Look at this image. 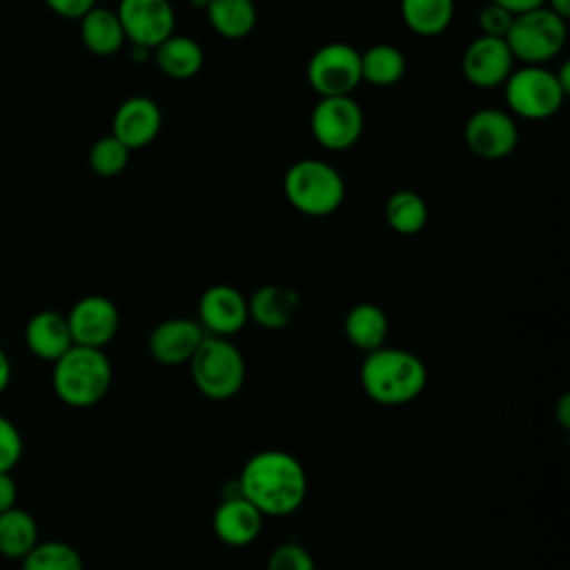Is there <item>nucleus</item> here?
Segmentation results:
<instances>
[{
    "label": "nucleus",
    "instance_id": "25",
    "mask_svg": "<svg viewBox=\"0 0 570 570\" xmlns=\"http://www.w3.org/2000/svg\"><path fill=\"white\" fill-rule=\"evenodd\" d=\"M36 519L20 508L0 512V554L7 559H22L38 543Z\"/></svg>",
    "mask_w": 570,
    "mask_h": 570
},
{
    "label": "nucleus",
    "instance_id": "23",
    "mask_svg": "<svg viewBox=\"0 0 570 570\" xmlns=\"http://www.w3.org/2000/svg\"><path fill=\"white\" fill-rule=\"evenodd\" d=\"M205 13L212 29L227 40L247 38L256 27L254 0H207Z\"/></svg>",
    "mask_w": 570,
    "mask_h": 570
},
{
    "label": "nucleus",
    "instance_id": "15",
    "mask_svg": "<svg viewBox=\"0 0 570 570\" xmlns=\"http://www.w3.org/2000/svg\"><path fill=\"white\" fill-rule=\"evenodd\" d=\"M205 338V330L198 321L176 316L160 321L149 334V354L163 365L189 363L196 347Z\"/></svg>",
    "mask_w": 570,
    "mask_h": 570
},
{
    "label": "nucleus",
    "instance_id": "3",
    "mask_svg": "<svg viewBox=\"0 0 570 570\" xmlns=\"http://www.w3.org/2000/svg\"><path fill=\"white\" fill-rule=\"evenodd\" d=\"M111 361L100 347L71 345L53 361V392L71 407H91L100 403L111 387Z\"/></svg>",
    "mask_w": 570,
    "mask_h": 570
},
{
    "label": "nucleus",
    "instance_id": "31",
    "mask_svg": "<svg viewBox=\"0 0 570 570\" xmlns=\"http://www.w3.org/2000/svg\"><path fill=\"white\" fill-rule=\"evenodd\" d=\"M512 20H514V13H510L508 9L490 0L479 9V16H476L481 36H492V38H505Z\"/></svg>",
    "mask_w": 570,
    "mask_h": 570
},
{
    "label": "nucleus",
    "instance_id": "32",
    "mask_svg": "<svg viewBox=\"0 0 570 570\" xmlns=\"http://www.w3.org/2000/svg\"><path fill=\"white\" fill-rule=\"evenodd\" d=\"M22 456V436L18 428L0 414V472H11Z\"/></svg>",
    "mask_w": 570,
    "mask_h": 570
},
{
    "label": "nucleus",
    "instance_id": "22",
    "mask_svg": "<svg viewBox=\"0 0 570 570\" xmlns=\"http://www.w3.org/2000/svg\"><path fill=\"white\" fill-rule=\"evenodd\" d=\"M80 38L96 56H114L127 40L118 13L105 7H94L80 18Z\"/></svg>",
    "mask_w": 570,
    "mask_h": 570
},
{
    "label": "nucleus",
    "instance_id": "13",
    "mask_svg": "<svg viewBox=\"0 0 570 570\" xmlns=\"http://www.w3.org/2000/svg\"><path fill=\"white\" fill-rule=\"evenodd\" d=\"M514 69V56L505 38L479 36L474 38L461 58V71L465 80L479 89H492L505 82Z\"/></svg>",
    "mask_w": 570,
    "mask_h": 570
},
{
    "label": "nucleus",
    "instance_id": "19",
    "mask_svg": "<svg viewBox=\"0 0 570 570\" xmlns=\"http://www.w3.org/2000/svg\"><path fill=\"white\" fill-rule=\"evenodd\" d=\"M24 341L33 356L51 363L73 345L67 316L56 309L36 312L24 327Z\"/></svg>",
    "mask_w": 570,
    "mask_h": 570
},
{
    "label": "nucleus",
    "instance_id": "16",
    "mask_svg": "<svg viewBox=\"0 0 570 570\" xmlns=\"http://www.w3.org/2000/svg\"><path fill=\"white\" fill-rule=\"evenodd\" d=\"M163 127L160 107L147 96H131L122 100L111 120V134L127 147H147Z\"/></svg>",
    "mask_w": 570,
    "mask_h": 570
},
{
    "label": "nucleus",
    "instance_id": "24",
    "mask_svg": "<svg viewBox=\"0 0 570 570\" xmlns=\"http://www.w3.org/2000/svg\"><path fill=\"white\" fill-rule=\"evenodd\" d=\"M403 24L416 36L443 33L454 18V0H401Z\"/></svg>",
    "mask_w": 570,
    "mask_h": 570
},
{
    "label": "nucleus",
    "instance_id": "7",
    "mask_svg": "<svg viewBox=\"0 0 570 570\" xmlns=\"http://www.w3.org/2000/svg\"><path fill=\"white\" fill-rule=\"evenodd\" d=\"M503 96L510 114L525 120H546L561 109L568 94L561 89L554 71L543 65H523L505 78Z\"/></svg>",
    "mask_w": 570,
    "mask_h": 570
},
{
    "label": "nucleus",
    "instance_id": "8",
    "mask_svg": "<svg viewBox=\"0 0 570 570\" xmlns=\"http://www.w3.org/2000/svg\"><path fill=\"white\" fill-rule=\"evenodd\" d=\"M363 111L352 96H321L309 114L314 140L330 151L354 147L363 134Z\"/></svg>",
    "mask_w": 570,
    "mask_h": 570
},
{
    "label": "nucleus",
    "instance_id": "18",
    "mask_svg": "<svg viewBox=\"0 0 570 570\" xmlns=\"http://www.w3.org/2000/svg\"><path fill=\"white\" fill-rule=\"evenodd\" d=\"M301 309V296L287 285H263L247 298L249 318L265 330H285Z\"/></svg>",
    "mask_w": 570,
    "mask_h": 570
},
{
    "label": "nucleus",
    "instance_id": "30",
    "mask_svg": "<svg viewBox=\"0 0 570 570\" xmlns=\"http://www.w3.org/2000/svg\"><path fill=\"white\" fill-rule=\"evenodd\" d=\"M265 570H316V563L303 546L285 541L269 552Z\"/></svg>",
    "mask_w": 570,
    "mask_h": 570
},
{
    "label": "nucleus",
    "instance_id": "34",
    "mask_svg": "<svg viewBox=\"0 0 570 570\" xmlns=\"http://www.w3.org/2000/svg\"><path fill=\"white\" fill-rule=\"evenodd\" d=\"M16 499H18V488L13 476L9 472H0V512L13 508Z\"/></svg>",
    "mask_w": 570,
    "mask_h": 570
},
{
    "label": "nucleus",
    "instance_id": "2",
    "mask_svg": "<svg viewBox=\"0 0 570 570\" xmlns=\"http://www.w3.org/2000/svg\"><path fill=\"white\" fill-rule=\"evenodd\" d=\"M361 385L379 405H407L425 390L428 367L410 350L381 345L365 354L361 365Z\"/></svg>",
    "mask_w": 570,
    "mask_h": 570
},
{
    "label": "nucleus",
    "instance_id": "17",
    "mask_svg": "<svg viewBox=\"0 0 570 570\" xmlns=\"http://www.w3.org/2000/svg\"><path fill=\"white\" fill-rule=\"evenodd\" d=\"M263 514L238 492L225 497L212 517L214 534L232 548H245L254 543L263 528Z\"/></svg>",
    "mask_w": 570,
    "mask_h": 570
},
{
    "label": "nucleus",
    "instance_id": "38",
    "mask_svg": "<svg viewBox=\"0 0 570 570\" xmlns=\"http://www.w3.org/2000/svg\"><path fill=\"white\" fill-rule=\"evenodd\" d=\"M543 7H548L550 11H554L557 16L566 18L570 16V0H543Z\"/></svg>",
    "mask_w": 570,
    "mask_h": 570
},
{
    "label": "nucleus",
    "instance_id": "40",
    "mask_svg": "<svg viewBox=\"0 0 570 570\" xmlns=\"http://www.w3.org/2000/svg\"><path fill=\"white\" fill-rule=\"evenodd\" d=\"M191 4H194V7H203V9H205L207 0H191Z\"/></svg>",
    "mask_w": 570,
    "mask_h": 570
},
{
    "label": "nucleus",
    "instance_id": "26",
    "mask_svg": "<svg viewBox=\"0 0 570 570\" xmlns=\"http://www.w3.org/2000/svg\"><path fill=\"white\" fill-rule=\"evenodd\" d=\"M405 56L394 45H372L361 53V80L374 87L396 85L405 73Z\"/></svg>",
    "mask_w": 570,
    "mask_h": 570
},
{
    "label": "nucleus",
    "instance_id": "39",
    "mask_svg": "<svg viewBox=\"0 0 570 570\" xmlns=\"http://www.w3.org/2000/svg\"><path fill=\"white\" fill-rule=\"evenodd\" d=\"M554 76H557L561 89L568 94V91H570V62H563V65L554 71Z\"/></svg>",
    "mask_w": 570,
    "mask_h": 570
},
{
    "label": "nucleus",
    "instance_id": "5",
    "mask_svg": "<svg viewBox=\"0 0 570 570\" xmlns=\"http://www.w3.org/2000/svg\"><path fill=\"white\" fill-rule=\"evenodd\" d=\"M187 365L196 390L212 401L236 396L247 376L243 352L225 336L205 334Z\"/></svg>",
    "mask_w": 570,
    "mask_h": 570
},
{
    "label": "nucleus",
    "instance_id": "36",
    "mask_svg": "<svg viewBox=\"0 0 570 570\" xmlns=\"http://www.w3.org/2000/svg\"><path fill=\"white\" fill-rule=\"evenodd\" d=\"M557 419L561 423V428H570V394H563L557 403Z\"/></svg>",
    "mask_w": 570,
    "mask_h": 570
},
{
    "label": "nucleus",
    "instance_id": "14",
    "mask_svg": "<svg viewBox=\"0 0 570 570\" xmlns=\"http://www.w3.org/2000/svg\"><path fill=\"white\" fill-rule=\"evenodd\" d=\"M249 321L247 298L232 285H212L198 298V323L205 334L232 338Z\"/></svg>",
    "mask_w": 570,
    "mask_h": 570
},
{
    "label": "nucleus",
    "instance_id": "28",
    "mask_svg": "<svg viewBox=\"0 0 570 570\" xmlns=\"http://www.w3.org/2000/svg\"><path fill=\"white\" fill-rule=\"evenodd\" d=\"M20 570H85L80 552L65 541H38L22 559Z\"/></svg>",
    "mask_w": 570,
    "mask_h": 570
},
{
    "label": "nucleus",
    "instance_id": "27",
    "mask_svg": "<svg viewBox=\"0 0 570 570\" xmlns=\"http://www.w3.org/2000/svg\"><path fill=\"white\" fill-rule=\"evenodd\" d=\"M385 223L403 236L419 234L428 225V203L412 189H399L385 200Z\"/></svg>",
    "mask_w": 570,
    "mask_h": 570
},
{
    "label": "nucleus",
    "instance_id": "11",
    "mask_svg": "<svg viewBox=\"0 0 570 570\" xmlns=\"http://www.w3.org/2000/svg\"><path fill=\"white\" fill-rule=\"evenodd\" d=\"M116 13L125 38L145 49L158 47L176 27L169 0H120Z\"/></svg>",
    "mask_w": 570,
    "mask_h": 570
},
{
    "label": "nucleus",
    "instance_id": "10",
    "mask_svg": "<svg viewBox=\"0 0 570 570\" xmlns=\"http://www.w3.org/2000/svg\"><path fill=\"white\" fill-rule=\"evenodd\" d=\"M463 138L474 156L483 160H501L517 149L519 127L512 114L485 107L468 118L463 127Z\"/></svg>",
    "mask_w": 570,
    "mask_h": 570
},
{
    "label": "nucleus",
    "instance_id": "33",
    "mask_svg": "<svg viewBox=\"0 0 570 570\" xmlns=\"http://www.w3.org/2000/svg\"><path fill=\"white\" fill-rule=\"evenodd\" d=\"M45 4L60 18L80 20L89 9L96 7V0H45Z\"/></svg>",
    "mask_w": 570,
    "mask_h": 570
},
{
    "label": "nucleus",
    "instance_id": "1",
    "mask_svg": "<svg viewBox=\"0 0 570 570\" xmlns=\"http://www.w3.org/2000/svg\"><path fill=\"white\" fill-rule=\"evenodd\" d=\"M236 492L263 517H287L307 497V472L285 450H261L245 461Z\"/></svg>",
    "mask_w": 570,
    "mask_h": 570
},
{
    "label": "nucleus",
    "instance_id": "29",
    "mask_svg": "<svg viewBox=\"0 0 570 570\" xmlns=\"http://www.w3.org/2000/svg\"><path fill=\"white\" fill-rule=\"evenodd\" d=\"M129 151L114 134L109 136H102L98 138L91 149H89V167L94 174L102 176V178H111V176H118L127 163H129Z\"/></svg>",
    "mask_w": 570,
    "mask_h": 570
},
{
    "label": "nucleus",
    "instance_id": "35",
    "mask_svg": "<svg viewBox=\"0 0 570 570\" xmlns=\"http://www.w3.org/2000/svg\"><path fill=\"white\" fill-rule=\"evenodd\" d=\"M490 2L501 4L503 9H508L514 16L523 13V11H530V9H537V7H543V0H490Z\"/></svg>",
    "mask_w": 570,
    "mask_h": 570
},
{
    "label": "nucleus",
    "instance_id": "9",
    "mask_svg": "<svg viewBox=\"0 0 570 570\" xmlns=\"http://www.w3.org/2000/svg\"><path fill=\"white\" fill-rule=\"evenodd\" d=\"M307 82L318 96H352L361 80V51L347 42L318 47L307 62Z\"/></svg>",
    "mask_w": 570,
    "mask_h": 570
},
{
    "label": "nucleus",
    "instance_id": "20",
    "mask_svg": "<svg viewBox=\"0 0 570 570\" xmlns=\"http://www.w3.org/2000/svg\"><path fill=\"white\" fill-rule=\"evenodd\" d=\"M151 58L156 60L158 69L174 80L194 78L205 62L203 47L194 38L176 31L151 49Z\"/></svg>",
    "mask_w": 570,
    "mask_h": 570
},
{
    "label": "nucleus",
    "instance_id": "4",
    "mask_svg": "<svg viewBox=\"0 0 570 570\" xmlns=\"http://www.w3.org/2000/svg\"><path fill=\"white\" fill-rule=\"evenodd\" d=\"M287 203L305 216H330L345 198V180L336 167L318 158H303L287 167L283 178Z\"/></svg>",
    "mask_w": 570,
    "mask_h": 570
},
{
    "label": "nucleus",
    "instance_id": "37",
    "mask_svg": "<svg viewBox=\"0 0 570 570\" xmlns=\"http://www.w3.org/2000/svg\"><path fill=\"white\" fill-rule=\"evenodd\" d=\"M9 381H11V361H9L7 352L0 347V392L7 390Z\"/></svg>",
    "mask_w": 570,
    "mask_h": 570
},
{
    "label": "nucleus",
    "instance_id": "12",
    "mask_svg": "<svg viewBox=\"0 0 570 570\" xmlns=\"http://www.w3.org/2000/svg\"><path fill=\"white\" fill-rule=\"evenodd\" d=\"M73 345L105 347L120 327L116 303L102 294H87L65 314Z\"/></svg>",
    "mask_w": 570,
    "mask_h": 570
},
{
    "label": "nucleus",
    "instance_id": "21",
    "mask_svg": "<svg viewBox=\"0 0 570 570\" xmlns=\"http://www.w3.org/2000/svg\"><path fill=\"white\" fill-rule=\"evenodd\" d=\"M343 330H345L347 341L356 350L367 354V352L385 345L390 321H387V314L379 305L358 303V305L350 307V312L345 314Z\"/></svg>",
    "mask_w": 570,
    "mask_h": 570
},
{
    "label": "nucleus",
    "instance_id": "6",
    "mask_svg": "<svg viewBox=\"0 0 570 570\" xmlns=\"http://www.w3.org/2000/svg\"><path fill=\"white\" fill-rule=\"evenodd\" d=\"M568 40L566 18L557 16L548 7H537L523 13H517L505 42L514 56L523 65H543L561 53Z\"/></svg>",
    "mask_w": 570,
    "mask_h": 570
}]
</instances>
